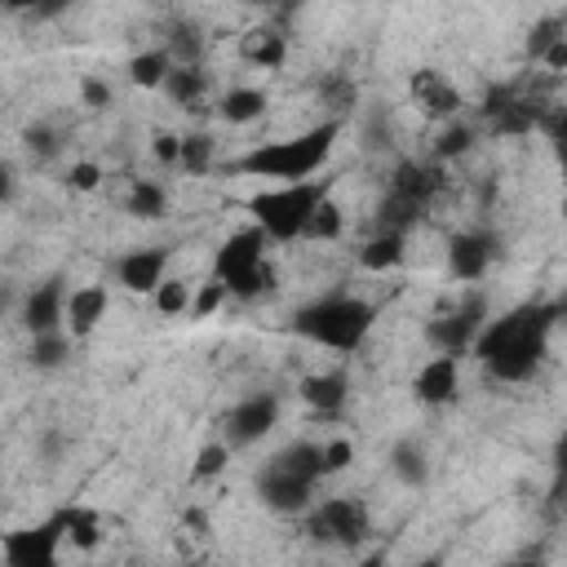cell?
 Listing matches in <instances>:
<instances>
[{
	"label": "cell",
	"instance_id": "cell-1",
	"mask_svg": "<svg viewBox=\"0 0 567 567\" xmlns=\"http://www.w3.org/2000/svg\"><path fill=\"white\" fill-rule=\"evenodd\" d=\"M558 315L563 301H518L514 310L487 319L470 350L496 381H527L545 359Z\"/></svg>",
	"mask_w": 567,
	"mask_h": 567
},
{
	"label": "cell",
	"instance_id": "cell-2",
	"mask_svg": "<svg viewBox=\"0 0 567 567\" xmlns=\"http://www.w3.org/2000/svg\"><path fill=\"white\" fill-rule=\"evenodd\" d=\"M341 137V120H323L297 137H284V142H261L252 151H244L230 168L235 173H252V177H270L275 186H297V182H310V173H319L332 155Z\"/></svg>",
	"mask_w": 567,
	"mask_h": 567
},
{
	"label": "cell",
	"instance_id": "cell-3",
	"mask_svg": "<svg viewBox=\"0 0 567 567\" xmlns=\"http://www.w3.org/2000/svg\"><path fill=\"white\" fill-rule=\"evenodd\" d=\"M372 323H377V306L354 297V292L315 297L292 315V332L297 337H306L315 346H328V350H341V354H354L368 341Z\"/></svg>",
	"mask_w": 567,
	"mask_h": 567
},
{
	"label": "cell",
	"instance_id": "cell-4",
	"mask_svg": "<svg viewBox=\"0 0 567 567\" xmlns=\"http://www.w3.org/2000/svg\"><path fill=\"white\" fill-rule=\"evenodd\" d=\"M323 478V461H319V443L297 439L288 447H279L261 474H257V496L266 509L275 514H301L310 509V492Z\"/></svg>",
	"mask_w": 567,
	"mask_h": 567
},
{
	"label": "cell",
	"instance_id": "cell-5",
	"mask_svg": "<svg viewBox=\"0 0 567 567\" xmlns=\"http://www.w3.org/2000/svg\"><path fill=\"white\" fill-rule=\"evenodd\" d=\"M266 235L257 226H244L235 235H226V244L213 257V279L226 288V297H244L257 301L275 288V266L266 261Z\"/></svg>",
	"mask_w": 567,
	"mask_h": 567
},
{
	"label": "cell",
	"instance_id": "cell-6",
	"mask_svg": "<svg viewBox=\"0 0 567 567\" xmlns=\"http://www.w3.org/2000/svg\"><path fill=\"white\" fill-rule=\"evenodd\" d=\"M319 199H328V182H297V186H270V190H257L248 199V213H252V226L275 239V244H288V239H301L306 230V217L319 208Z\"/></svg>",
	"mask_w": 567,
	"mask_h": 567
},
{
	"label": "cell",
	"instance_id": "cell-7",
	"mask_svg": "<svg viewBox=\"0 0 567 567\" xmlns=\"http://www.w3.org/2000/svg\"><path fill=\"white\" fill-rule=\"evenodd\" d=\"M443 168L439 164H425V159H403L390 177V190L377 208V221L381 230H394V235H408L412 221L425 217V208L434 204V195L443 190Z\"/></svg>",
	"mask_w": 567,
	"mask_h": 567
},
{
	"label": "cell",
	"instance_id": "cell-8",
	"mask_svg": "<svg viewBox=\"0 0 567 567\" xmlns=\"http://www.w3.org/2000/svg\"><path fill=\"white\" fill-rule=\"evenodd\" d=\"M306 532H310V540L354 549L372 532V509L359 496H328L306 514Z\"/></svg>",
	"mask_w": 567,
	"mask_h": 567
},
{
	"label": "cell",
	"instance_id": "cell-9",
	"mask_svg": "<svg viewBox=\"0 0 567 567\" xmlns=\"http://www.w3.org/2000/svg\"><path fill=\"white\" fill-rule=\"evenodd\" d=\"M554 102H536L532 93H523L518 84H496L483 93V120L492 133L501 137H518V133H532L540 128V115L549 111Z\"/></svg>",
	"mask_w": 567,
	"mask_h": 567
},
{
	"label": "cell",
	"instance_id": "cell-10",
	"mask_svg": "<svg viewBox=\"0 0 567 567\" xmlns=\"http://www.w3.org/2000/svg\"><path fill=\"white\" fill-rule=\"evenodd\" d=\"M483 323H487V297H483V292H470L456 310H447V315H439V319L425 323V341H430L439 354L461 359V354L474 346V337H478Z\"/></svg>",
	"mask_w": 567,
	"mask_h": 567
},
{
	"label": "cell",
	"instance_id": "cell-11",
	"mask_svg": "<svg viewBox=\"0 0 567 567\" xmlns=\"http://www.w3.org/2000/svg\"><path fill=\"white\" fill-rule=\"evenodd\" d=\"M58 545H62V527H58V518H44V523H31V527L0 532L4 567H58Z\"/></svg>",
	"mask_w": 567,
	"mask_h": 567
},
{
	"label": "cell",
	"instance_id": "cell-12",
	"mask_svg": "<svg viewBox=\"0 0 567 567\" xmlns=\"http://www.w3.org/2000/svg\"><path fill=\"white\" fill-rule=\"evenodd\" d=\"M275 421H279V394L257 390V394L239 399L235 412L226 416V439H230L235 447H248V443L266 439V434L275 430Z\"/></svg>",
	"mask_w": 567,
	"mask_h": 567
},
{
	"label": "cell",
	"instance_id": "cell-13",
	"mask_svg": "<svg viewBox=\"0 0 567 567\" xmlns=\"http://www.w3.org/2000/svg\"><path fill=\"white\" fill-rule=\"evenodd\" d=\"M22 328L31 332V337H40V332H62V319H66V284H62V275H49V279H40L27 297H22Z\"/></svg>",
	"mask_w": 567,
	"mask_h": 567
},
{
	"label": "cell",
	"instance_id": "cell-14",
	"mask_svg": "<svg viewBox=\"0 0 567 567\" xmlns=\"http://www.w3.org/2000/svg\"><path fill=\"white\" fill-rule=\"evenodd\" d=\"M496 248L501 244H496L492 230H461V235H452L447 239V270H452V279H465V284L483 279L492 257H496Z\"/></svg>",
	"mask_w": 567,
	"mask_h": 567
},
{
	"label": "cell",
	"instance_id": "cell-15",
	"mask_svg": "<svg viewBox=\"0 0 567 567\" xmlns=\"http://www.w3.org/2000/svg\"><path fill=\"white\" fill-rule=\"evenodd\" d=\"M408 93H412V102H416V111H421L425 120H447V115L461 111V89H456L439 66H421V71H412Z\"/></svg>",
	"mask_w": 567,
	"mask_h": 567
},
{
	"label": "cell",
	"instance_id": "cell-16",
	"mask_svg": "<svg viewBox=\"0 0 567 567\" xmlns=\"http://www.w3.org/2000/svg\"><path fill=\"white\" fill-rule=\"evenodd\" d=\"M461 394V359L452 354H434L421 363V372L412 377V399L425 408H447Z\"/></svg>",
	"mask_w": 567,
	"mask_h": 567
},
{
	"label": "cell",
	"instance_id": "cell-17",
	"mask_svg": "<svg viewBox=\"0 0 567 567\" xmlns=\"http://www.w3.org/2000/svg\"><path fill=\"white\" fill-rule=\"evenodd\" d=\"M168 270V248H133L115 261V279L128 292H155Z\"/></svg>",
	"mask_w": 567,
	"mask_h": 567
},
{
	"label": "cell",
	"instance_id": "cell-18",
	"mask_svg": "<svg viewBox=\"0 0 567 567\" xmlns=\"http://www.w3.org/2000/svg\"><path fill=\"white\" fill-rule=\"evenodd\" d=\"M106 306H111V297H106V288L102 284H80V288H71L66 292V328H71V337L80 341V337H89L102 319H106Z\"/></svg>",
	"mask_w": 567,
	"mask_h": 567
},
{
	"label": "cell",
	"instance_id": "cell-19",
	"mask_svg": "<svg viewBox=\"0 0 567 567\" xmlns=\"http://www.w3.org/2000/svg\"><path fill=\"white\" fill-rule=\"evenodd\" d=\"M346 394H350V377H346L341 368L301 377V399H306L319 416H337V412L346 408Z\"/></svg>",
	"mask_w": 567,
	"mask_h": 567
},
{
	"label": "cell",
	"instance_id": "cell-20",
	"mask_svg": "<svg viewBox=\"0 0 567 567\" xmlns=\"http://www.w3.org/2000/svg\"><path fill=\"white\" fill-rule=\"evenodd\" d=\"M58 527H62V540H71L75 549H97L102 545V518H97V509L93 505H62L58 514Z\"/></svg>",
	"mask_w": 567,
	"mask_h": 567
},
{
	"label": "cell",
	"instance_id": "cell-21",
	"mask_svg": "<svg viewBox=\"0 0 567 567\" xmlns=\"http://www.w3.org/2000/svg\"><path fill=\"white\" fill-rule=\"evenodd\" d=\"M239 53H244L252 66H261V71H279V66L288 62V35L275 31V27H252V31L244 35Z\"/></svg>",
	"mask_w": 567,
	"mask_h": 567
},
{
	"label": "cell",
	"instance_id": "cell-22",
	"mask_svg": "<svg viewBox=\"0 0 567 567\" xmlns=\"http://www.w3.org/2000/svg\"><path fill=\"white\" fill-rule=\"evenodd\" d=\"M266 106H270V97H266L257 84H239V89L221 93L217 115H221L226 124H252V120H261V115H266Z\"/></svg>",
	"mask_w": 567,
	"mask_h": 567
},
{
	"label": "cell",
	"instance_id": "cell-23",
	"mask_svg": "<svg viewBox=\"0 0 567 567\" xmlns=\"http://www.w3.org/2000/svg\"><path fill=\"white\" fill-rule=\"evenodd\" d=\"M403 239H408V235L377 230V235H372V239L359 248V266H363V270H394V266H403V257H408Z\"/></svg>",
	"mask_w": 567,
	"mask_h": 567
},
{
	"label": "cell",
	"instance_id": "cell-24",
	"mask_svg": "<svg viewBox=\"0 0 567 567\" xmlns=\"http://www.w3.org/2000/svg\"><path fill=\"white\" fill-rule=\"evenodd\" d=\"M390 470H394V478H399V483H408V487H421V483L430 478V461H425V447H421L416 439H399V443L390 447Z\"/></svg>",
	"mask_w": 567,
	"mask_h": 567
},
{
	"label": "cell",
	"instance_id": "cell-25",
	"mask_svg": "<svg viewBox=\"0 0 567 567\" xmlns=\"http://www.w3.org/2000/svg\"><path fill=\"white\" fill-rule=\"evenodd\" d=\"M66 359H71V337L66 332H40L27 346V363L35 372H58V368H66Z\"/></svg>",
	"mask_w": 567,
	"mask_h": 567
},
{
	"label": "cell",
	"instance_id": "cell-26",
	"mask_svg": "<svg viewBox=\"0 0 567 567\" xmlns=\"http://www.w3.org/2000/svg\"><path fill=\"white\" fill-rule=\"evenodd\" d=\"M124 208H128L133 217H142V221H159V217L168 213V190H164L159 182H146V177H137V182L128 186V199H124Z\"/></svg>",
	"mask_w": 567,
	"mask_h": 567
},
{
	"label": "cell",
	"instance_id": "cell-27",
	"mask_svg": "<svg viewBox=\"0 0 567 567\" xmlns=\"http://www.w3.org/2000/svg\"><path fill=\"white\" fill-rule=\"evenodd\" d=\"M168 71H173V62H168L164 49H142V53L128 58V80H133L137 89H164Z\"/></svg>",
	"mask_w": 567,
	"mask_h": 567
},
{
	"label": "cell",
	"instance_id": "cell-28",
	"mask_svg": "<svg viewBox=\"0 0 567 567\" xmlns=\"http://www.w3.org/2000/svg\"><path fill=\"white\" fill-rule=\"evenodd\" d=\"M164 93L177 102V106H199V97L208 93V75L199 71V66H173L168 71V80H164Z\"/></svg>",
	"mask_w": 567,
	"mask_h": 567
},
{
	"label": "cell",
	"instance_id": "cell-29",
	"mask_svg": "<svg viewBox=\"0 0 567 567\" xmlns=\"http://www.w3.org/2000/svg\"><path fill=\"white\" fill-rule=\"evenodd\" d=\"M217 164V142H213V133H186L182 142H177V168H186V173H208Z\"/></svg>",
	"mask_w": 567,
	"mask_h": 567
},
{
	"label": "cell",
	"instance_id": "cell-30",
	"mask_svg": "<svg viewBox=\"0 0 567 567\" xmlns=\"http://www.w3.org/2000/svg\"><path fill=\"white\" fill-rule=\"evenodd\" d=\"M159 49L168 53L173 66H199V49H204V40H199V31H195L190 22H177V27L168 31V44H159Z\"/></svg>",
	"mask_w": 567,
	"mask_h": 567
},
{
	"label": "cell",
	"instance_id": "cell-31",
	"mask_svg": "<svg viewBox=\"0 0 567 567\" xmlns=\"http://www.w3.org/2000/svg\"><path fill=\"white\" fill-rule=\"evenodd\" d=\"M341 230H346V217H341L337 199L328 195V199H319V208L306 217V230H301V239H341Z\"/></svg>",
	"mask_w": 567,
	"mask_h": 567
},
{
	"label": "cell",
	"instance_id": "cell-32",
	"mask_svg": "<svg viewBox=\"0 0 567 567\" xmlns=\"http://www.w3.org/2000/svg\"><path fill=\"white\" fill-rule=\"evenodd\" d=\"M563 35H567V18H563V13H545V18L532 27V35H527V58L540 62L545 49H549L554 40H563Z\"/></svg>",
	"mask_w": 567,
	"mask_h": 567
},
{
	"label": "cell",
	"instance_id": "cell-33",
	"mask_svg": "<svg viewBox=\"0 0 567 567\" xmlns=\"http://www.w3.org/2000/svg\"><path fill=\"white\" fill-rule=\"evenodd\" d=\"M151 297H155V310H159L164 319H177V315L190 310V284H186V279H164Z\"/></svg>",
	"mask_w": 567,
	"mask_h": 567
},
{
	"label": "cell",
	"instance_id": "cell-34",
	"mask_svg": "<svg viewBox=\"0 0 567 567\" xmlns=\"http://www.w3.org/2000/svg\"><path fill=\"white\" fill-rule=\"evenodd\" d=\"M470 146H474V124L452 120V124L439 133V142H434V159H456V155H465Z\"/></svg>",
	"mask_w": 567,
	"mask_h": 567
},
{
	"label": "cell",
	"instance_id": "cell-35",
	"mask_svg": "<svg viewBox=\"0 0 567 567\" xmlns=\"http://www.w3.org/2000/svg\"><path fill=\"white\" fill-rule=\"evenodd\" d=\"M226 461H230V447H226V443H204V447L195 452L190 478H195V483H204V478H217V474L226 470Z\"/></svg>",
	"mask_w": 567,
	"mask_h": 567
},
{
	"label": "cell",
	"instance_id": "cell-36",
	"mask_svg": "<svg viewBox=\"0 0 567 567\" xmlns=\"http://www.w3.org/2000/svg\"><path fill=\"white\" fill-rule=\"evenodd\" d=\"M22 142H27V151H31L35 159H53V155L62 151V137H58V128H49V124H27Z\"/></svg>",
	"mask_w": 567,
	"mask_h": 567
},
{
	"label": "cell",
	"instance_id": "cell-37",
	"mask_svg": "<svg viewBox=\"0 0 567 567\" xmlns=\"http://www.w3.org/2000/svg\"><path fill=\"white\" fill-rule=\"evenodd\" d=\"M221 301H226V288L217 284V279H208V284H199V292H190V319H208V315H217L221 310Z\"/></svg>",
	"mask_w": 567,
	"mask_h": 567
},
{
	"label": "cell",
	"instance_id": "cell-38",
	"mask_svg": "<svg viewBox=\"0 0 567 567\" xmlns=\"http://www.w3.org/2000/svg\"><path fill=\"white\" fill-rule=\"evenodd\" d=\"M319 461H323V478H328V474H341V470H350V461H354V443H350V439L319 443Z\"/></svg>",
	"mask_w": 567,
	"mask_h": 567
},
{
	"label": "cell",
	"instance_id": "cell-39",
	"mask_svg": "<svg viewBox=\"0 0 567 567\" xmlns=\"http://www.w3.org/2000/svg\"><path fill=\"white\" fill-rule=\"evenodd\" d=\"M66 182H71V190H97L102 186V168L93 159H80V164H71Z\"/></svg>",
	"mask_w": 567,
	"mask_h": 567
},
{
	"label": "cell",
	"instance_id": "cell-40",
	"mask_svg": "<svg viewBox=\"0 0 567 567\" xmlns=\"http://www.w3.org/2000/svg\"><path fill=\"white\" fill-rule=\"evenodd\" d=\"M80 97H84V106H93V111H97V106H106V102H111V84H106L102 75H84V80H80Z\"/></svg>",
	"mask_w": 567,
	"mask_h": 567
},
{
	"label": "cell",
	"instance_id": "cell-41",
	"mask_svg": "<svg viewBox=\"0 0 567 567\" xmlns=\"http://www.w3.org/2000/svg\"><path fill=\"white\" fill-rule=\"evenodd\" d=\"M177 142H182L177 133H155V137H151V155H155L159 164H177Z\"/></svg>",
	"mask_w": 567,
	"mask_h": 567
},
{
	"label": "cell",
	"instance_id": "cell-42",
	"mask_svg": "<svg viewBox=\"0 0 567 567\" xmlns=\"http://www.w3.org/2000/svg\"><path fill=\"white\" fill-rule=\"evenodd\" d=\"M540 62H545L554 75H558V71H567V35H563V40H554V44L545 49V58H540Z\"/></svg>",
	"mask_w": 567,
	"mask_h": 567
},
{
	"label": "cell",
	"instance_id": "cell-43",
	"mask_svg": "<svg viewBox=\"0 0 567 567\" xmlns=\"http://www.w3.org/2000/svg\"><path fill=\"white\" fill-rule=\"evenodd\" d=\"M9 199H13V168L0 164V204H9Z\"/></svg>",
	"mask_w": 567,
	"mask_h": 567
},
{
	"label": "cell",
	"instance_id": "cell-44",
	"mask_svg": "<svg viewBox=\"0 0 567 567\" xmlns=\"http://www.w3.org/2000/svg\"><path fill=\"white\" fill-rule=\"evenodd\" d=\"M354 567H385V549H372V554H363Z\"/></svg>",
	"mask_w": 567,
	"mask_h": 567
},
{
	"label": "cell",
	"instance_id": "cell-45",
	"mask_svg": "<svg viewBox=\"0 0 567 567\" xmlns=\"http://www.w3.org/2000/svg\"><path fill=\"white\" fill-rule=\"evenodd\" d=\"M9 306H13V288H9V284H4V279H0V315H4V310H9Z\"/></svg>",
	"mask_w": 567,
	"mask_h": 567
},
{
	"label": "cell",
	"instance_id": "cell-46",
	"mask_svg": "<svg viewBox=\"0 0 567 567\" xmlns=\"http://www.w3.org/2000/svg\"><path fill=\"white\" fill-rule=\"evenodd\" d=\"M408 567H443V558H439V554H430V558H416V563H408Z\"/></svg>",
	"mask_w": 567,
	"mask_h": 567
},
{
	"label": "cell",
	"instance_id": "cell-47",
	"mask_svg": "<svg viewBox=\"0 0 567 567\" xmlns=\"http://www.w3.org/2000/svg\"><path fill=\"white\" fill-rule=\"evenodd\" d=\"M505 567H540L536 558H518V563H505Z\"/></svg>",
	"mask_w": 567,
	"mask_h": 567
}]
</instances>
